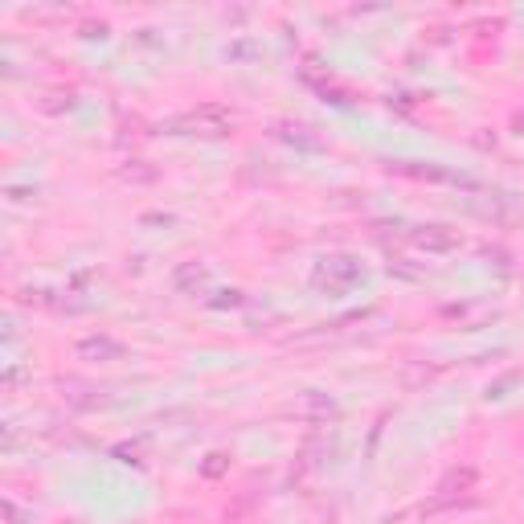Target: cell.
Returning a JSON list of instances; mask_svg holds the SVG:
<instances>
[{"label":"cell","mask_w":524,"mask_h":524,"mask_svg":"<svg viewBox=\"0 0 524 524\" xmlns=\"http://www.w3.org/2000/svg\"><path fill=\"white\" fill-rule=\"evenodd\" d=\"M78 353L82 357H119V344H111V340H82Z\"/></svg>","instance_id":"obj_1"}]
</instances>
